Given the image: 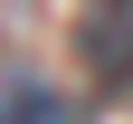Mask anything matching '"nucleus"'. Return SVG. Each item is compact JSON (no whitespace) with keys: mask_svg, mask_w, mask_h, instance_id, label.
<instances>
[{"mask_svg":"<svg viewBox=\"0 0 133 124\" xmlns=\"http://www.w3.org/2000/svg\"><path fill=\"white\" fill-rule=\"evenodd\" d=\"M0 124H66V105L48 86H0Z\"/></svg>","mask_w":133,"mask_h":124,"instance_id":"2","label":"nucleus"},{"mask_svg":"<svg viewBox=\"0 0 133 124\" xmlns=\"http://www.w3.org/2000/svg\"><path fill=\"white\" fill-rule=\"evenodd\" d=\"M76 48H86V67L105 86H133V0H95L86 29H76Z\"/></svg>","mask_w":133,"mask_h":124,"instance_id":"1","label":"nucleus"}]
</instances>
